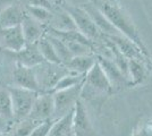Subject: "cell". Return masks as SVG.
I'll list each match as a JSON object with an SVG mask.
<instances>
[{"label":"cell","instance_id":"obj_1","mask_svg":"<svg viewBox=\"0 0 152 136\" xmlns=\"http://www.w3.org/2000/svg\"><path fill=\"white\" fill-rule=\"evenodd\" d=\"M94 4L102 13L106 15V17L119 31L121 34H123L124 36H126L129 40H132L133 42H135L143 50V52L146 56L150 57L149 51L141 39L139 31H137L135 24L133 23L132 18L128 16V14L124 9H121L119 5H117L116 2L111 1V0H96V1H94Z\"/></svg>","mask_w":152,"mask_h":136},{"label":"cell","instance_id":"obj_2","mask_svg":"<svg viewBox=\"0 0 152 136\" xmlns=\"http://www.w3.org/2000/svg\"><path fill=\"white\" fill-rule=\"evenodd\" d=\"M67 12L72 15L73 20L75 22L77 30L83 33L86 38H89L93 42H101L103 34L100 32L98 26L95 25L94 20H92L91 15L83 6H74V5H67L60 2Z\"/></svg>","mask_w":152,"mask_h":136},{"label":"cell","instance_id":"obj_3","mask_svg":"<svg viewBox=\"0 0 152 136\" xmlns=\"http://www.w3.org/2000/svg\"><path fill=\"white\" fill-rule=\"evenodd\" d=\"M8 90L12 97L14 121H19L28 117L40 92L23 89L19 86H10L8 87Z\"/></svg>","mask_w":152,"mask_h":136},{"label":"cell","instance_id":"obj_4","mask_svg":"<svg viewBox=\"0 0 152 136\" xmlns=\"http://www.w3.org/2000/svg\"><path fill=\"white\" fill-rule=\"evenodd\" d=\"M83 84H84V81L82 83L75 85L73 87H69V89L52 92L53 102H55L53 120H57L75 109L76 103L82 95Z\"/></svg>","mask_w":152,"mask_h":136},{"label":"cell","instance_id":"obj_5","mask_svg":"<svg viewBox=\"0 0 152 136\" xmlns=\"http://www.w3.org/2000/svg\"><path fill=\"white\" fill-rule=\"evenodd\" d=\"M84 86L88 87L92 92H99L104 94H110L114 92L111 83L107 77L104 71L102 69L101 65L96 60L94 66L88 71L84 78Z\"/></svg>","mask_w":152,"mask_h":136},{"label":"cell","instance_id":"obj_6","mask_svg":"<svg viewBox=\"0 0 152 136\" xmlns=\"http://www.w3.org/2000/svg\"><path fill=\"white\" fill-rule=\"evenodd\" d=\"M55 112V102H53V93L52 92H40L35 102L33 104L28 117L40 123L47 120H53Z\"/></svg>","mask_w":152,"mask_h":136},{"label":"cell","instance_id":"obj_7","mask_svg":"<svg viewBox=\"0 0 152 136\" xmlns=\"http://www.w3.org/2000/svg\"><path fill=\"white\" fill-rule=\"evenodd\" d=\"M72 136H96L90 120L88 110L81 99L77 101L74 109Z\"/></svg>","mask_w":152,"mask_h":136},{"label":"cell","instance_id":"obj_8","mask_svg":"<svg viewBox=\"0 0 152 136\" xmlns=\"http://www.w3.org/2000/svg\"><path fill=\"white\" fill-rule=\"evenodd\" d=\"M104 36H106V35H104ZM107 38L110 40V41L119 49V51L128 59L141 60V61H144V63L149 64V65L151 64L150 57L146 56L145 53L143 52V50H142L135 42H133L132 40H129L128 38H126V36H124L123 34L113 35V36H107Z\"/></svg>","mask_w":152,"mask_h":136},{"label":"cell","instance_id":"obj_9","mask_svg":"<svg viewBox=\"0 0 152 136\" xmlns=\"http://www.w3.org/2000/svg\"><path fill=\"white\" fill-rule=\"evenodd\" d=\"M0 44L14 53L20 51L27 44L22 26L0 28Z\"/></svg>","mask_w":152,"mask_h":136},{"label":"cell","instance_id":"obj_10","mask_svg":"<svg viewBox=\"0 0 152 136\" xmlns=\"http://www.w3.org/2000/svg\"><path fill=\"white\" fill-rule=\"evenodd\" d=\"M95 56H96V60L101 65L102 69L106 73L107 77L109 78L114 91L119 90V89L125 87V86H131V82L121 73V71L114 61V59L108 58L104 56H100V55H95Z\"/></svg>","mask_w":152,"mask_h":136},{"label":"cell","instance_id":"obj_11","mask_svg":"<svg viewBox=\"0 0 152 136\" xmlns=\"http://www.w3.org/2000/svg\"><path fill=\"white\" fill-rule=\"evenodd\" d=\"M13 79L15 86H19L35 92H41V87L38 82L34 68L16 63L13 71Z\"/></svg>","mask_w":152,"mask_h":136},{"label":"cell","instance_id":"obj_12","mask_svg":"<svg viewBox=\"0 0 152 136\" xmlns=\"http://www.w3.org/2000/svg\"><path fill=\"white\" fill-rule=\"evenodd\" d=\"M48 28L59 32H68L77 30V26L67 9L61 4H56L52 8V17Z\"/></svg>","mask_w":152,"mask_h":136},{"label":"cell","instance_id":"obj_13","mask_svg":"<svg viewBox=\"0 0 152 136\" xmlns=\"http://www.w3.org/2000/svg\"><path fill=\"white\" fill-rule=\"evenodd\" d=\"M25 15L26 12L24 6L15 0V2L0 12V28L20 25Z\"/></svg>","mask_w":152,"mask_h":136},{"label":"cell","instance_id":"obj_14","mask_svg":"<svg viewBox=\"0 0 152 136\" xmlns=\"http://www.w3.org/2000/svg\"><path fill=\"white\" fill-rule=\"evenodd\" d=\"M22 30L27 43H37L48 32V26L26 14L22 22Z\"/></svg>","mask_w":152,"mask_h":136},{"label":"cell","instance_id":"obj_15","mask_svg":"<svg viewBox=\"0 0 152 136\" xmlns=\"http://www.w3.org/2000/svg\"><path fill=\"white\" fill-rule=\"evenodd\" d=\"M83 7H84V8L88 10V13L91 15L92 20H94L95 25L98 26V28L100 30V32H101L103 35H106V36H113V35H118V34H121L119 31L110 23V20H108L107 17H106V15L98 8V6L95 5L94 2H93V4L86 2Z\"/></svg>","mask_w":152,"mask_h":136},{"label":"cell","instance_id":"obj_16","mask_svg":"<svg viewBox=\"0 0 152 136\" xmlns=\"http://www.w3.org/2000/svg\"><path fill=\"white\" fill-rule=\"evenodd\" d=\"M15 56L16 63L31 68H34L45 61L37 43H27L20 51L16 52Z\"/></svg>","mask_w":152,"mask_h":136},{"label":"cell","instance_id":"obj_17","mask_svg":"<svg viewBox=\"0 0 152 136\" xmlns=\"http://www.w3.org/2000/svg\"><path fill=\"white\" fill-rule=\"evenodd\" d=\"M95 63H96V56L93 53H90L83 56H74L65 66L73 73L86 75L88 71L94 66Z\"/></svg>","mask_w":152,"mask_h":136},{"label":"cell","instance_id":"obj_18","mask_svg":"<svg viewBox=\"0 0 152 136\" xmlns=\"http://www.w3.org/2000/svg\"><path fill=\"white\" fill-rule=\"evenodd\" d=\"M74 110L57 120H53L47 136H72Z\"/></svg>","mask_w":152,"mask_h":136},{"label":"cell","instance_id":"obj_19","mask_svg":"<svg viewBox=\"0 0 152 136\" xmlns=\"http://www.w3.org/2000/svg\"><path fill=\"white\" fill-rule=\"evenodd\" d=\"M144 61L136 60V59H129V79H131V86L141 84L148 76V68Z\"/></svg>","mask_w":152,"mask_h":136},{"label":"cell","instance_id":"obj_20","mask_svg":"<svg viewBox=\"0 0 152 136\" xmlns=\"http://www.w3.org/2000/svg\"><path fill=\"white\" fill-rule=\"evenodd\" d=\"M47 36H48V39L50 40V42L52 43V45H53V48H55V50L57 52V56L59 57V59H60L61 64H63V65H66L70 59L74 57L73 53H72L70 50L68 49V47L66 45V43H65L59 36L52 34V33L47 32Z\"/></svg>","mask_w":152,"mask_h":136},{"label":"cell","instance_id":"obj_21","mask_svg":"<svg viewBox=\"0 0 152 136\" xmlns=\"http://www.w3.org/2000/svg\"><path fill=\"white\" fill-rule=\"evenodd\" d=\"M0 117L8 123L14 121L13 103L8 89H0Z\"/></svg>","mask_w":152,"mask_h":136},{"label":"cell","instance_id":"obj_22","mask_svg":"<svg viewBox=\"0 0 152 136\" xmlns=\"http://www.w3.org/2000/svg\"><path fill=\"white\" fill-rule=\"evenodd\" d=\"M37 44H38L39 49H40V51L42 53V56H43L45 61L52 63V64H61L60 59L57 56V52L55 50L52 43L50 42V40L48 39L47 34L42 39L39 40L38 42H37Z\"/></svg>","mask_w":152,"mask_h":136},{"label":"cell","instance_id":"obj_23","mask_svg":"<svg viewBox=\"0 0 152 136\" xmlns=\"http://www.w3.org/2000/svg\"><path fill=\"white\" fill-rule=\"evenodd\" d=\"M85 78V75H81V74H77V73H73V71H69L67 73L66 75H64L63 77L60 78L57 82V84L55 85L52 92H56V91H60V90H66V89H69V87H73L75 85L82 83Z\"/></svg>","mask_w":152,"mask_h":136},{"label":"cell","instance_id":"obj_24","mask_svg":"<svg viewBox=\"0 0 152 136\" xmlns=\"http://www.w3.org/2000/svg\"><path fill=\"white\" fill-rule=\"evenodd\" d=\"M24 8H25V12L27 15H30L31 17L43 23L47 26L49 25L51 17H52V9L38 6H26Z\"/></svg>","mask_w":152,"mask_h":136},{"label":"cell","instance_id":"obj_25","mask_svg":"<svg viewBox=\"0 0 152 136\" xmlns=\"http://www.w3.org/2000/svg\"><path fill=\"white\" fill-rule=\"evenodd\" d=\"M15 123H17V125L14 128L12 136H28L40 124H42L37 120H33L30 117H26L24 119L19 121H15Z\"/></svg>","mask_w":152,"mask_h":136},{"label":"cell","instance_id":"obj_26","mask_svg":"<svg viewBox=\"0 0 152 136\" xmlns=\"http://www.w3.org/2000/svg\"><path fill=\"white\" fill-rule=\"evenodd\" d=\"M17 2H19L20 5H23L24 7L26 6H38V7H45L52 9L56 4H53L51 0H16Z\"/></svg>","mask_w":152,"mask_h":136},{"label":"cell","instance_id":"obj_27","mask_svg":"<svg viewBox=\"0 0 152 136\" xmlns=\"http://www.w3.org/2000/svg\"><path fill=\"white\" fill-rule=\"evenodd\" d=\"M53 123V120L50 119V120H47V121H43L42 124H40L28 136H47L48 135V132L50 129L51 125Z\"/></svg>","mask_w":152,"mask_h":136},{"label":"cell","instance_id":"obj_28","mask_svg":"<svg viewBox=\"0 0 152 136\" xmlns=\"http://www.w3.org/2000/svg\"><path fill=\"white\" fill-rule=\"evenodd\" d=\"M132 136H152V121L140 127Z\"/></svg>","mask_w":152,"mask_h":136},{"label":"cell","instance_id":"obj_29","mask_svg":"<svg viewBox=\"0 0 152 136\" xmlns=\"http://www.w3.org/2000/svg\"><path fill=\"white\" fill-rule=\"evenodd\" d=\"M61 2L67 5H74V6H84L89 1L88 0H61Z\"/></svg>","mask_w":152,"mask_h":136},{"label":"cell","instance_id":"obj_30","mask_svg":"<svg viewBox=\"0 0 152 136\" xmlns=\"http://www.w3.org/2000/svg\"><path fill=\"white\" fill-rule=\"evenodd\" d=\"M8 125H9V123H8L7 120H5L4 118L0 117V132H1V133L7 132V129H8Z\"/></svg>","mask_w":152,"mask_h":136},{"label":"cell","instance_id":"obj_31","mask_svg":"<svg viewBox=\"0 0 152 136\" xmlns=\"http://www.w3.org/2000/svg\"><path fill=\"white\" fill-rule=\"evenodd\" d=\"M13 2H15V0H0V12L2 9H5L6 7H8L9 5H12Z\"/></svg>","mask_w":152,"mask_h":136},{"label":"cell","instance_id":"obj_32","mask_svg":"<svg viewBox=\"0 0 152 136\" xmlns=\"http://www.w3.org/2000/svg\"><path fill=\"white\" fill-rule=\"evenodd\" d=\"M1 135H2V133H1V132H0V136H1Z\"/></svg>","mask_w":152,"mask_h":136}]
</instances>
